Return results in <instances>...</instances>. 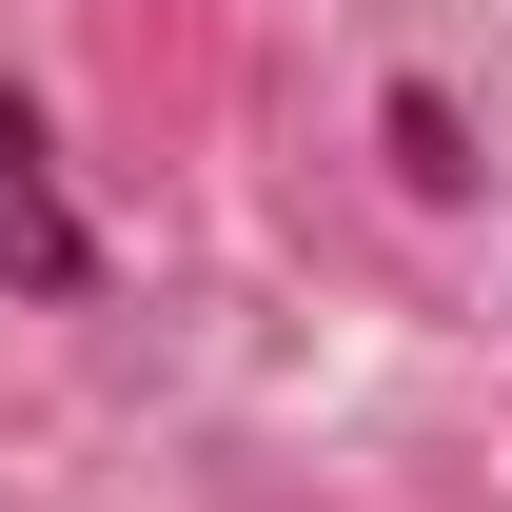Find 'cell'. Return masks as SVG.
<instances>
[{
  "mask_svg": "<svg viewBox=\"0 0 512 512\" xmlns=\"http://www.w3.org/2000/svg\"><path fill=\"white\" fill-rule=\"evenodd\" d=\"M394 178H414V197H453V178H473V158H453V99H434V79H394Z\"/></svg>",
  "mask_w": 512,
  "mask_h": 512,
  "instance_id": "2",
  "label": "cell"
},
{
  "mask_svg": "<svg viewBox=\"0 0 512 512\" xmlns=\"http://www.w3.org/2000/svg\"><path fill=\"white\" fill-rule=\"evenodd\" d=\"M0 296H40V316L99 296V217H79V178H60V138H40L20 79H0Z\"/></svg>",
  "mask_w": 512,
  "mask_h": 512,
  "instance_id": "1",
  "label": "cell"
}]
</instances>
